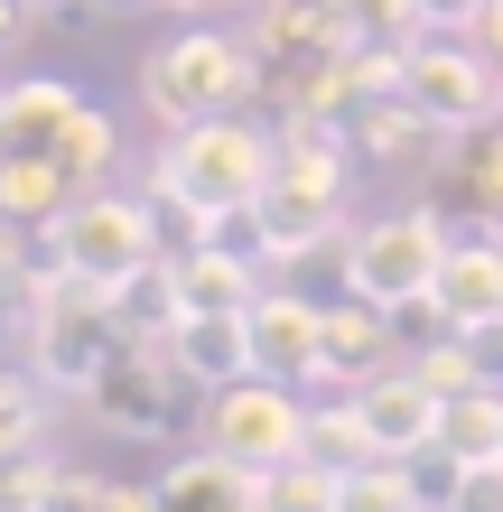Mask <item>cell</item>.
<instances>
[{
  "label": "cell",
  "instance_id": "cell-12",
  "mask_svg": "<svg viewBox=\"0 0 503 512\" xmlns=\"http://www.w3.org/2000/svg\"><path fill=\"white\" fill-rule=\"evenodd\" d=\"M177 270V317H252V298H261V252L243 261L233 243H187V252H168Z\"/></svg>",
  "mask_w": 503,
  "mask_h": 512
},
{
  "label": "cell",
  "instance_id": "cell-33",
  "mask_svg": "<svg viewBox=\"0 0 503 512\" xmlns=\"http://www.w3.org/2000/svg\"><path fill=\"white\" fill-rule=\"evenodd\" d=\"M38 10H75V0H38Z\"/></svg>",
  "mask_w": 503,
  "mask_h": 512
},
{
  "label": "cell",
  "instance_id": "cell-22",
  "mask_svg": "<svg viewBox=\"0 0 503 512\" xmlns=\"http://www.w3.org/2000/svg\"><path fill=\"white\" fill-rule=\"evenodd\" d=\"M47 494H56V466L38 447H10L0 457V512H47Z\"/></svg>",
  "mask_w": 503,
  "mask_h": 512
},
{
  "label": "cell",
  "instance_id": "cell-19",
  "mask_svg": "<svg viewBox=\"0 0 503 512\" xmlns=\"http://www.w3.org/2000/svg\"><path fill=\"white\" fill-rule=\"evenodd\" d=\"M261 512H345V466L327 457H289L261 475Z\"/></svg>",
  "mask_w": 503,
  "mask_h": 512
},
{
  "label": "cell",
  "instance_id": "cell-30",
  "mask_svg": "<svg viewBox=\"0 0 503 512\" xmlns=\"http://www.w3.org/2000/svg\"><path fill=\"white\" fill-rule=\"evenodd\" d=\"M19 280V233H10V215H0V289Z\"/></svg>",
  "mask_w": 503,
  "mask_h": 512
},
{
  "label": "cell",
  "instance_id": "cell-2",
  "mask_svg": "<svg viewBox=\"0 0 503 512\" xmlns=\"http://www.w3.org/2000/svg\"><path fill=\"white\" fill-rule=\"evenodd\" d=\"M122 345H131V326L112 308V289L75 280V270H47L28 289V364H38L47 391H94Z\"/></svg>",
  "mask_w": 503,
  "mask_h": 512
},
{
  "label": "cell",
  "instance_id": "cell-29",
  "mask_svg": "<svg viewBox=\"0 0 503 512\" xmlns=\"http://www.w3.org/2000/svg\"><path fill=\"white\" fill-rule=\"evenodd\" d=\"M28 19H38V0H0V47H10V38H19Z\"/></svg>",
  "mask_w": 503,
  "mask_h": 512
},
{
  "label": "cell",
  "instance_id": "cell-21",
  "mask_svg": "<svg viewBox=\"0 0 503 512\" xmlns=\"http://www.w3.org/2000/svg\"><path fill=\"white\" fill-rule=\"evenodd\" d=\"M308 457H327V466H364L373 457V438H364V419H354V401H336V410H308Z\"/></svg>",
  "mask_w": 503,
  "mask_h": 512
},
{
  "label": "cell",
  "instance_id": "cell-8",
  "mask_svg": "<svg viewBox=\"0 0 503 512\" xmlns=\"http://www.w3.org/2000/svg\"><path fill=\"white\" fill-rule=\"evenodd\" d=\"M392 84L410 94V112H420V122H438L448 140L503 122V103H494V56H485V47H448V28H429V38L401 56Z\"/></svg>",
  "mask_w": 503,
  "mask_h": 512
},
{
  "label": "cell",
  "instance_id": "cell-10",
  "mask_svg": "<svg viewBox=\"0 0 503 512\" xmlns=\"http://www.w3.org/2000/svg\"><path fill=\"white\" fill-rule=\"evenodd\" d=\"M429 317L448 326V336H485V326H503V233H466V243H448V261H438L429 280Z\"/></svg>",
  "mask_w": 503,
  "mask_h": 512
},
{
  "label": "cell",
  "instance_id": "cell-5",
  "mask_svg": "<svg viewBox=\"0 0 503 512\" xmlns=\"http://www.w3.org/2000/svg\"><path fill=\"white\" fill-rule=\"evenodd\" d=\"M159 243H168V233H159V196H112V187L75 196L66 215L47 224V261L75 270V280H94V289H122L131 270L168 261Z\"/></svg>",
  "mask_w": 503,
  "mask_h": 512
},
{
  "label": "cell",
  "instance_id": "cell-7",
  "mask_svg": "<svg viewBox=\"0 0 503 512\" xmlns=\"http://www.w3.org/2000/svg\"><path fill=\"white\" fill-rule=\"evenodd\" d=\"M438 261H448V224L429 205H410V215H382V224H364L345 243V289L373 298L382 317H401V308H429Z\"/></svg>",
  "mask_w": 503,
  "mask_h": 512
},
{
  "label": "cell",
  "instance_id": "cell-4",
  "mask_svg": "<svg viewBox=\"0 0 503 512\" xmlns=\"http://www.w3.org/2000/svg\"><path fill=\"white\" fill-rule=\"evenodd\" d=\"M0 149H38V159H56L75 177V196L112 187V122L75 94V84H56V75H28V84L0 94Z\"/></svg>",
  "mask_w": 503,
  "mask_h": 512
},
{
  "label": "cell",
  "instance_id": "cell-20",
  "mask_svg": "<svg viewBox=\"0 0 503 512\" xmlns=\"http://www.w3.org/2000/svg\"><path fill=\"white\" fill-rule=\"evenodd\" d=\"M345 512H420L410 457H364V466L345 475Z\"/></svg>",
  "mask_w": 503,
  "mask_h": 512
},
{
  "label": "cell",
  "instance_id": "cell-16",
  "mask_svg": "<svg viewBox=\"0 0 503 512\" xmlns=\"http://www.w3.org/2000/svg\"><path fill=\"white\" fill-rule=\"evenodd\" d=\"M168 354L187 364L196 391H224V382L261 373V364H252V317H177V326H168Z\"/></svg>",
  "mask_w": 503,
  "mask_h": 512
},
{
  "label": "cell",
  "instance_id": "cell-17",
  "mask_svg": "<svg viewBox=\"0 0 503 512\" xmlns=\"http://www.w3.org/2000/svg\"><path fill=\"white\" fill-rule=\"evenodd\" d=\"M336 38H345V56L401 66V56L429 38V10H420V0H336Z\"/></svg>",
  "mask_w": 503,
  "mask_h": 512
},
{
  "label": "cell",
  "instance_id": "cell-14",
  "mask_svg": "<svg viewBox=\"0 0 503 512\" xmlns=\"http://www.w3.org/2000/svg\"><path fill=\"white\" fill-rule=\"evenodd\" d=\"M373 373H392V326H382V308H373V298L327 308V345H317L308 391H364Z\"/></svg>",
  "mask_w": 503,
  "mask_h": 512
},
{
  "label": "cell",
  "instance_id": "cell-13",
  "mask_svg": "<svg viewBox=\"0 0 503 512\" xmlns=\"http://www.w3.org/2000/svg\"><path fill=\"white\" fill-rule=\"evenodd\" d=\"M317 345H327V308H317V298H289V289L252 298V364L271 382H308Z\"/></svg>",
  "mask_w": 503,
  "mask_h": 512
},
{
  "label": "cell",
  "instance_id": "cell-6",
  "mask_svg": "<svg viewBox=\"0 0 503 512\" xmlns=\"http://www.w3.org/2000/svg\"><path fill=\"white\" fill-rule=\"evenodd\" d=\"M205 447L233 457L243 475H271L289 457H308V401L299 382H271V373H243L205 401Z\"/></svg>",
  "mask_w": 503,
  "mask_h": 512
},
{
  "label": "cell",
  "instance_id": "cell-35",
  "mask_svg": "<svg viewBox=\"0 0 503 512\" xmlns=\"http://www.w3.org/2000/svg\"><path fill=\"white\" fill-rule=\"evenodd\" d=\"M494 466H503V457H494Z\"/></svg>",
  "mask_w": 503,
  "mask_h": 512
},
{
  "label": "cell",
  "instance_id": "cell-3",
  "mask_svg": "<svg viewBox=\"0 0 503 512\" xmlns=\"http://www.w3.org/2000/svg\"><path fill=\"white\" fill-rule=\"evenodd\" d=\"M261 84L271 75H261L252 38H224V28H187V38L140 56V103H150L159 122H224V112H243Z\"/></svg>",
  "mask_w": 503,
  "mask_h": 512
},
{
  "label": "cell",
  "instance_id": "cell-34",
  "mask_svg": "<svg viewBox=\"0 0 503 512\" xmlns=\"http://www.w3.org/2000/svg\"><path fill=\"white\" fill-rule=\"evenodd\" d=\"M420 512H448V503H420Z\"/></svg>",
  "mask_w": 503,
  "mask_h": 512
},
{
  "label": "cell",
  "instance_id": "cell-26",
  "mask_svg": "<svg viewBox=\"0 0 503 512\" xmlns=\"http://www.w3.org/2000/svg\"><path fill=\"white\" fill-rule=\"evenodd\" d=\"M466 187H476L485 224H503V131H485L476 149H466Z\"/></svg>",
  "mask_w": 503,
  "mask_h": 512
},
{
  "label": "cell",
  "instance_id": "cell-28",
  "mask_svg": "<svg viewBox=\"0 0 503 512\" xmlns=\"http://www.w3.org/2000/svg\"><path fill=\"white\" fill-rule=\"evenodd\" d=\"M476 47H485L494 66H503V0H485V19H476Z\"/></svg>",
  "mask_w": 503,
  "mask_h": 512
},
{
  "label": "cell",
  "instance_id": "cell-1",
  "mask_svg": "<svg viewBox=\"0 0 503 512\" xmlns=\"http://www.w3.org/2000/svg\"><path fill=\"white\" fill-rule=\"evenodd\" d=\"M271 168H280V140L271 131H252V122H168L159 140V168H150V196L177 205V215H243V205L271 187Z\"/></svg>",
  "mask_w": 503,
  "mask_h": 512
},
{
  "label": "cell",
  "instance_id": "cell-25",
  "mask_svg": "<svg viewBox=\"0 0 503 512\" xmlns=\"http://www.w3.org/2000/svg\"><path fill=\"white\" fill-rule=\"evenodd\" d=\"M10 447H38V382L28 373H0V457Z\"/></svg>",
  "mask_w": 503,
  "mask_h": 512
},
{
  "label": "cell",
  "instance_id": "cell-24",
  "mask_svg": "<svg viewBox=\"0 0 503 512\" xmlns=\"http://www.w3.org/2000/svg\"><path fill=\"white\" fill-rule=\"evenodd\" d=\"M410 373H420V382L438 391V401H448V391H476V382H485V373H476V345H466V336L429 345V354H410Z\"/></svg>",
  "mask_w": 503,
  "mask_h": 512
},
{
  "label": "cell",
  "instance_id": "cell-18",
  "mask_svg": "<svg viewBox=\"0 0 503 512\" xmlns=\"http://www.w3.org/2000/svg\"><path fill=\"white\" fill-rule=\"evenodd\" d=\"M438 447L466 457V466H494V457H503V382L448 391V401H438Z\"/></svg>",
  "mask_w": 503,
  "mask_h": 512
},
{
  "label": "cell",
  "instance_id": "cell-15",
  "mask_svg": "<svg viewBox=\"0 0 503 512\" xmlns=\"http://www.w3.org/2000/svg\"><path fill=\"white\" fill-rule=\"evenodd\" d=\"M150 512H261V475H243L233 457H215V447H196V457L159 466Z\"/></svg>",
  "mask_w": 503,
  "mask_h": 512
},
{
  "label": "cell",
  "instance_id": "cell-11",
  "mask_svg": "<svg viewBox=\"0 0 503 512\" xmlns=\"http://www.w3.org/2000/svg\"><path fill=\"white\" fill-rule=\"evenodd\" d=\"M354 401V419H364V438H373V457H420V447L438 438V391L410 373V364H392V373H373L364 391H345Z\"/></svg>",
  "mask_w": 503,
  "mask_h": 512
},
{
  "label": "cell",
  "instance_id": "cell-23",
  "mask_svg": "<svg viewBox=\"0 0 503 512\" xmlns=\"http://www.w3.org/2000/svg\"><path fill=\"white\" fill-rule=\"evenodd\" d=\"M47 512H150V494H122V485H103V475L56 466V494H47Z\"/></svg>",
  "mask_w": 503,
  "mask_h": 512
},
{
  "label": "cell",
  "instance_id": "cell-27",
  "mask_svg": "<svg viewBox=\"0 0 503 512\" xmlns=\"http://www.w3.org/2000/svg\"><path fill=\"white\" fill-rule=\"evenodd\" d=\"M429 28H448V38H476V19H485V0H420Z\"/></svg>",
  "mask_w": 503,
  "mask_h": 512
},
{
  "label": "cell",
  "instance_id": "cell-9",
  "mask_svg": "<svg viewBox=\"0 0 503 512\" xmlns=\"http://www.w3.org/2000/svg\"><path fill=\"white\" fill-rule=\"evenodd\" d=\"M187 364L168 354V336H131L122 354L103 364V382L84 391V401L103 410V429H122V438H168L177 419H187Z\"/></svg>",
  "mask_w": 503,
  "mask_h": 512
},
{
  "label": "cell",
  "instance_id": "cell-32",
  "mask_svg": "<svg viewBox=\"0 0 503 512\" xmlns=\"http://www.w3.org/2000/svg\"><path fill=\"white\" fill-rule=\"evenodd\" d=\"M168 10H233V0H168Z\"/></svg>",
  "mask_w": 503,
  "mask_h": 512
},
{
  "label": "cell",
  "instance_id": "cell-31",
  "mask_svg": "<svg viewBox=\"0 0 503 512\" xmlns=\"http://www.w3.org/2000/svg\"><path fill=\"white\" fill-rule=\"evenodd\" d=\"M94 10H112V19H140V10H168V0H94Z\"/></svg>",
  "mask_w": 503,
  "mask_h": 512
}]
</instances>
